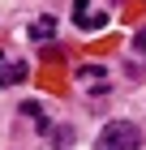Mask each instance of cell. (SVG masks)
<instances>
[{"label":"cell","mask_w":146,"mask_h":150,"mask_svg":"<svg viewBox=\"0 0 146 150\" xmlns=\"http://www.w3.org/2000/svg\"><path fill=\"white\" fill-rule=\"evenodd\" d=\"M17 81H26V64L22 60H9L0 52V86H17Z\"/></svg>","instance_id":"3"},{"label":"cell","mask_w":146,"mask_h":150,"mask_svg":"<svg viewBox=\"0 0 146 150\" xmlns=\"http://www.w3.org/2000/svg\"><path fill=\"white\" fill-rule=\"evenodd\" d=\"M52 35H56V17H39V22L30 26V39H34V43H43V39H52Z\"/></svg>","instance_id":"4"},{"label":"cell","mask_w":146,"mask_h":150,"mask_svg":"<svg viewBox=\"0 0 146 150\" xmlns=\"http://www.w3.org/2000/svg\"><path fill=\"white\" fill-rule=\"evenodd\" d=\"M133 47H137V52H146V26H142V30H137V39H133Z\"/></svg>","instance_id":"6"},{"label":"cell","mask_w":146,"mask_h":150,"mask_svg":"<svg viewBox=\"0 0 146 150\" xmlns=\"http://www.w3.org/2000/svg\"><path fill=\"white\" fill-rule=\"evenodd\" d=\"M137 146H142V133L129 120H112L99 133V142H95V150H137Z\"/></svg>","instance_id":"1"},{"label":"cell","mask_w":146,"mask_h":150,"mask_svg":"<svg viewBox=\"0 0 146 150\" xmlns=\"http://www.w3.org/2000/svg\"><path fill=\"white\" fill-rule=\"evenodd\" d=\"M73 22H78L82 30H99L108 17H103V13H90V0H73Z\"/></svg>","instance_id":"2"},{"label":"cell","mask_w":146,"mask_h":150,"mask_svg":"<svg viewBox=\"0 0 146 150\" xmlns=\"http://www.w3.org/2000/svg\"><path fill=\"white\" fill-rule=\"evenodd\" d=\"M82 81H95V86L103 90V69H95V64H90V69H82Z\"/></svg>","instance_id":"5"}]
</instances>
